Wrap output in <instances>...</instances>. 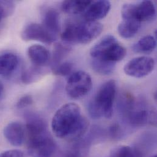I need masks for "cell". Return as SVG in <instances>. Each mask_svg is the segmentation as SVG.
Wrapping results in <instances>:
<instances>
[{"label": "cell", "instance_id": "obj_10", "mask_svg": "<svg viewBox=\"0 0 157 157\" xmlns=\"http://www.w3.org/2000/svg\"><path fill=\"white\" fill-rule=\"evenodd\" d=\"M3 134L6 140L13 146H21L25 142L26 132L25 126L18 122L8 124L4 128Z\"/></svg>", "mask_w": 157, "mask_h": 157}, {"label": "cell", "instance_id": "obj_6", "mask_svg": "<svg viewBox=\"0 0 157 157\" xmlns=\"http://www.w3.org/2000/svg\"><path fill=\"white\" fill-rule=\"evenodd\" d=\"M56 149V144L49 132L28 138V151L33 157H52Z\"/></svg>", "mask_w": 157, "mask_h": 157}, {"label": "cell", "instance_id": "obj_26", "mask_svg": "<svg viewBox=\"0 0 157 157\" xmlns=\"http://www.w3.org/2000/svg\"><path fill=\"white\" fill-rule=\"evenodd\" d=\"M0 157H24V154L20 150L11 149L0 154Z\"/></svg>", "mask_w": 157, "mask_h": 157}, {"label": "cell", "instance_id": "obj_18", "mask_svg": "<svg viewBox=\"0 0 157 157\" xmlns=\"http://www.w3.org/2000/svg\"><path fill=\"white\" fill-rule=\"evenodd\" d=\"M45 73V69L42 67L34 66L24 71L21 75V79L24 84H31L42 78Z\"/></svg>", "mask_w": 157, "mask_h": 157}, {"label": "cell", "instance_id": "obj_12", "mask_svg": "<svg viewBox=\"0 0 157 157\" xmlns=\"http://www.w3.org/2000/svg\"><path fill=\"white\" fill-rule=\"evenodd\" d=\"M28 56L35 66L44 67L49 62L50 54L48 50L44 46L34 45L29 47Z\"/></svg>", "mask_w": 157, "mask_h": 157}, {"label": "cell", "instance_id": "obj_22", "mask_svg": "<svg viewBox=\"0 0 157 157\" xmlns=\"http://www.w3.org/2000/svg\"><path fill=\"white\" fill-rule=\"evenodd\" d=\"M82 144H77L71 149L59 152L58 154L53 157H84L86 153V149H82Z\"/></svg>", "mask_w": 157, "mask_h": 157}, {"label": "cell", "instance_id": "obj_21", "mask_svg": "<svg viewBox=\"0 0 157 157\" xmlns=\"http://www.w3.org/2000/svg\"><path fill=\"white\" fill-rule=\"evenodd\" d=\"M110 157H142L141 152L127 146H119L113 149Z\"/></svg>", "mask_w": 157, "mask_h": 157}, {"label": "cell", "instance_id": "obj_25", "mask_svg": "<svg viewBox=\"0 0 157 157\" xmlns=\"http://www.w3.org/2000/svg\"><path fill=\"white\" fill-rule=\"evenodd\" d=\"M33 103V99L31 95H26L21 97L17 102L16 107L18 109H23L30 105Z\"/></svg>", "mask_w": 157, "mask_h": 157}, {"label": "cell", "instance_id": "obj_17", "mask_svg": "<svg viewBox=\"0 0 157 157\" xmlns=\"http://www.w3.org/2000/svg\"><path fill=\"white\" fill-rule=\"evenodd\" d=\"M156 47V40L152 36H146L141 38L132 47L133 50L137 53L149 54Z\"/></svg>", "mask_w": 157, "mask_h": 157}, {"label": "cell", "instance_id": "obj_29", "mask_svg": "<svg viewBox=\"0 0 157 157\" xmlns=\"http://www.w3.org/2000/svg\"><path fill=\"white\" fill-rule=\"evenodd\" d=\"M157 157V155H154V156H153V157Z\"/></svg>", "mask_w": 157, "mask_h": 157}, {"label": "cell", "instance_id": "obj_28", "mask_svg": "<svg viewBox=\"0 0 157 157\" xmlns=\"http://www.w3.org/2000/svg\"><path fill=\"white\" fill-rule=\"evenodd\" d=\"M4 95V87L2 82L0 81V101L3 98Z\"/></svg>", "mask_w": 157, "mask_h": 157}, {"label": "cell", "instance_id": "obj_4", "mask_svg": "<svg viewBox=\"0 0 157 157\" xmlns=\"http://www.w3.org/2000/svg\"><path fill=\"white\" fill-rule=\"evenodd\" d=\"M126 54V49L112 35L103 37L90 51L92 59H101L115 64L122 60Z\"/></svg>", "mask_w": 157, "mask_h": 157}, {"label": "cell", "instance_id": "obj_24", "mask_svg": "<svg viewBox=\"0 0 157 157\" xmlns=\"http://www.w3.org/2000/svg\"><path fill=\"white\" fill-rule=\"evenodd\" d=\"M73 64L71 62H64L52 68L53 74L59 76H67L73 70Z\"/></svg>", "mask_w": 157, "mask_h": 157}, {"label": "cell", "instance_id": "obj_7", "mask_svg": "<svg viewBox=\"0 0 157 157\" xmlns=\"http://www.w3.org/2000/svg\"><path fill=\"white\" fill-rule=\"evenodd\" d=\"M92 86V81L89 74L81 71L70 75L67 81L66 90L70 97L77 99L88 94L91 90Z\"/></svg>", "mask_w": 157, "mask_h": 157}, {"label": "cell", "instance_id": "obj_2", "mask_svg": "<svg viewBox=\"0 0 157 157\" xmlns=\"http://www.w3.org/2000/svg\"><path fill=\"white\" fill-rule=\"evenodd\" d=\"M103 25L97 21L70 22L61 34V39L69 44H87L103 31Z\"/></svg>", "mask_w": 157, "mask_h": 157}, {"label": "cell", "instance_id": "obj_19", "mask_svg": "<svg viewBox=\"0 0 157 157\" xmlns=\"http://www.w3.org/2000/svg\"><path fill=\"white\" fill-rule=\"evenodd\" d=\"M91 65L93 70L96 73L103 75L112 74L116 67L115 63L98 59H92Z\"/></svg>", "mask_w": 157, "mask_h": 157}, {"label": "cell", "instance_id": "obj_11", "mask_svg": "<svg viewBox=\"0 0 157 157\" xmlns=\"http://www.w3.org/2000/svg\"><path fill=\"white\" fill-rule=\"evenodd\" d=\"M111 9V3L108 1L100 0L92 1L90 4L83 13L85 21H96L103 18L109 13Z\"/></svg>", "mask_w": 157, "mask_h": 157}, {"label": "cell", "instance_id": "obj_14", "mask_svg": "<svg viewBox=\"0 0 157 157\" xmlns=\"http://www.w3.org/2000/svg\"><path fill=\"white\" fill-rule=\"evenodd\" d=\"M19 61L18 57L12 53L0 55V75L9 77L17 69Z\"/></svg>", "mask_w": 157, "mask_h": 157}, {"label": "cell", "instance_id": "obj_16", "mask_svg": "<svg viewBox=\"0 0 157 157\" xmlns=\"http://www.w3.org/2000/svg\"><path fill=\"white\" fill-rule=\"evenodd\" d=\"M92 1H65L62 4V10L70 15H77L84 13Z\"/></svg>", "mask_w": 157, "mask_h": 157}, {"label": "cell", "instance_id": "obj_27", "mask_svg": "<svg viewBox=\"0 0 157 157\" xmlns=\"http://www.w3.org/2000/svg\"><path fill=\"white\" fill-rule=\"evenodd\" d=\"M110 133L111 136L116 138L119 137L121 133L120 127L117 124H114L110 127Z\"/></svg>", "mask_w": 157, "mask_h": 157}, {"label": "cell", "instance_id": "obj_1", "mask_svg": "<svg viewBox=\"0 0 157 157\" xmlns=\"http://www.w3.org/2000/svg\"><path fill=\"white\" fill-rule=\"evenodd\" d=\"M89 121L82 116L78 105L69 103L62 106L55 114L52 121L54 134L59 138L77 141L87 131Z\"/></svg>", "mask_w": 157, "mask_h": 157}, {"label": "cell", "instance_id": "obj_9", "mask_svg": "<svg viewBox=\"0 0 157 157\" xmlns=\"http://www.w3.org/2000/svg\"><path fill=\"white\" fill-rule=\"evenodd\" d=\"M21 37L25 41L36 40L47 44H52L56 39L43 25L37 23H30L26 26L21 32Z\"/></svg>", "mask_w": 157, "mask_h": 157}, {"label": "cell", "instance_id": "obj_20", "mask_svg": "<svg viewBox=\"0 0 157 157\" xmlns=\"http://www.w3.org/2000/svg\"><path fill=\"white\" fill-rule=\"evenodd\" d=\"M71 51V48L66 44L61 43L56 44L53 51L52 68L62 63L63 59L69 54Z\"/></svg>", "mask_w": 157, "mask_h": 157}, {"label": "cell", "instance_id": "obj_15", "mask_svg": "<svg viewBox=\"0 0 157 157\" xmlns=\"http://www.w3.org/2000/svg\"><path fill=\"white\" fill-rule=\"evenodd\" d=\"M141 25V23L136 20H123L117 28L118 33L123 38H132L138 33Z\"/></svg>", "mask_w": 157, "mask_h": 157}, {"label": "cell", "instance_id": "obj_23", "mask_svg": "<svg viewBox=\"0 0 157 157\" xmlns=\"http://www.w3.org/2000/svg\"><path fill=\"white\" fill-rule=\"evenodd\" d=\"M15 6L12 1H0V23L14 11Z\"/></svg>", "mask_w": 157, "mask_h": 157}, {"label": "cell", "instance_id": "obj_5", "mask_svg": "<svg viewBox=\"0 0 157 157\" xmlns=\"http://www.w3.org/2000/svg\"><path fill=\"white\" fill-rule=\"evenodd\" d=\"M121 13L123 20H133L141 23L152 20L155 17L156 10L153 2L148 0L124 4Z\"/></svg>", "mask_w": 157, "mask_h": 157}, {"label": "cell", "instance_id": "obj_13", "mask_svg": "<svg viewBox=\"0 0 157 157\" xmlns=\"http://www.w3.org/2000/svg\"><path fill=\"white\" fill-rule=\"evenodd\" d=\"M42 25L50 33L56 38V35L60 31L59 13L53 9H48L44 15Z\"/></svg>", "mask_w": 157, "mask_h": 157}, {"label": "cell", "instance_id": "obj_3", "mask_svg": "<svg viewBox=\"0 0 157 157\" xmlns=\"http://www.w3.org/2000/svg\"><path fill=\"white\" fill-rule=\"evenodd\" d=\"M116 92V82L109 80L98 90L95 96L90 101L88 111L94 119L105 117L110 119L113 113V103Z\"/></svg>", "mask_w": 157, "mask_h": 157}, {"label": "cell", "instance_id": "obj_8", "mask_svg": "<svg viewBox=\"0 0 157 157\" xmlns=\"http://www.w3.org/2000/svg\"><path fill=\"white\" fill-rule=\"evenodd\" d=\"M155 63L153 58L148 56H140L128 62L124 68L126 75L134 78H143L149 75L155 68Z\"/></svg>", "mask_w": 157, "mask_h": 157}]
</instances>
